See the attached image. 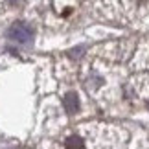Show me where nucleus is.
I'll list each match as a JSON object with an SVG mask.
<instances>
[{"instance_id":"f257e3e1","label":"nucleus","mask_w":149,"mask_h":149,"mask_svg":"<svg viewBox=\"0 0 149 149\" xmlns=\"http://www.w3.org/2000/svg\"><path fill=\"white\" fill-rule=\"evenodd\" d=\"M8 35L13 39V41H19V42H28L30 39L33 37V30L28 24H22V22H17L9 28Z\"/></svg>"},{"instance_id":"7ed1b4c3","label":"nucleus","mask_w":149,"mask_h":149,"mask_svg":"<svg viewBox=\"0 0 149 149\" xmlns=\"http://www.w3.org/2000/svg\"><path fill=\"white\" fill-rule=\"evenodd\" d=\"M65 146H66V149H85L83 138H79V136H70L65 142Z\"/></svg>"},{"instance_id":"f03ea898","label":"nucleus","mask_w":149,"mask_h":149,"mask_svg":"<svg viewBox=\"0 0 149 149\" xmlns=\"http://www.w3.org/2000/svg\"><path fill=\"white\" fill-rule=\"evenodd\" d=\"M63 105H65L66 109V112H70V114H76L79 111V100H77V96L70 92V94H66L65 96V100H63Z\"/></svg>"}]
</instances>
